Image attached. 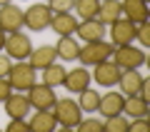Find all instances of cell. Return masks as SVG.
<instances>
[{"instance_id":"10","label":"cell","mask_w":150,"mask_h":132,"mask_svg":"<svg viewBox=\"0 0 150 132\" xmlns=\"http://www.w3.org/2000/svg\"><path fill=\"white\" fill-rule=\"evenodd\" d=\"M93 67H95L93 77H95V82L100 85V87H112V85H118L120 72H123V70H120L115 62H112L110 58L103 60V62H98V65H93Z\"/></svg>"},{"instance_id":"23","label":"cell","mask_w":150,"mask_h":132,"mask_svg":"<svg viewBox=\"0 0 150 132\" xmlns=\"http://www.w3.org/2000/svg\"><path fill=\"white\" fill-rule=\"evenodd\" d=\"M65 72H68V70L63 67V65H55V62H50L48 67L43 70V82L45 85H50V87H60V85H63V80H65Z\"/></svg>"},{"instance_id":"4","label":"cell","mask_w":150,"mask_h":132,"mask_svg":"<svg viewBox=\"0 0 150 132\" xmlns=\"http://www.w3.org/2000/svg\"><path fill=\"white\" fill-rule=\"evenodd\" d=\"M112 50H115V45H112V42L93 40V42H85V48H80V53H78V60H80L85 67H88V65H98V62H103V60L110 58Z\"/></svg>"},{"instance_id":"28","label":"cell","mask_w":150,"mask_h":132,"mask_svg":"<svg viewBox=\"0 0 150 132\" xmlns=\"http://www.w3.org/2000/svg\"><path fill=\"white\" fill-rule=\"evenodd\" d=\"M8 132H30V122H25V117H10Z\"/></svg>"},{"instance_id":"18","label":"cell","mask_w":150,"mask_h":132,"mask_svg":"<svg viewBox=\"0 0 150 132\" xmlns=\"http://www.w3.org/2000/svg\"><path fill=\"white\" fill-rule=\"evenodd\" d=\"M5 112L8 117H25L30 112V102H28V95L18 92V95H8L5 97Z\"/></svg>"},{"instance_id":"27","label":"cell","mask_w":150,"mask_h":132,"mask_svg":"<svg viewBox=\"0 0 150 132\" xmlns=\"http://www.w3.org/2000/svg\"><path fill=\"white\" fill-rule=\"evenodd\" d=\"M135 40H140L143 48L150 45V27H148V22H138V25H135Z\"/></svg>"},{"instance_id":"8","label":"cell","mask_w":150,"mask_h":132,"mask_svg":"<svg viewBox=\"0 0 150 132\" xmlns=\"http://www.w3.org/2000/svg\"><path fill=\"white\" fill-rule=\"evenodd\" d=\"M55 92L50 85H33V87H28V102H30V107H35V110H50V107L55 105Z\"/></svg>"},{"instance_id":"6","label":"cell","mask_w":150,"mask_h":132,"mask_svg":"<svg viewBox=\"0 0 150 132\" xmlns=\"http://www.w3.org/2000/svg\"><path fill=\"white\" fill-rule=\"evenodd\" d=\"M5 55H10L13 60H28L33 50V42H30V35L28 32H8L5 35Z\"/></svg>"},{"instance_id":"3","label":"cell","mask_w":150,"mask_h":132,"mask_svg":"<svg viewBox=\"0 0 150 132\" xmlns=\"http://www.w3.org/2000/svg\"><path fill=\"white\" fill-rule=\"evenodd\" d=\"M112 62L120 70H138L145 65V53H143V48H135L133 42L120 45V48L112 50Z\"/></svg>"},{"instance_id":"26","label":"cell","mask_w":150,"mask_h":132,"mask_svg":"<svg viewBox=\"0 0 150 132\" xmlns=\"http://www.w3.org/2000/svg\"><path fill=\"white\" fill-rule=\"evenodd\" d=\"M128 117L120 112V115H110V117H105V122H103V130H108V132H128Z\"/></svg>"},{"instance_id":"5","label":"cell","mask_w":150,"mask_h":132,"mask_svg":"<svg viewBox=\"0 0 150 132\" xmlns=\"http://www.w3.org/2000/svg\"><path fill=\"white\" fill-rule=\"evenodd\" d=\"M50 20H53V10L48 8V3H35L30 5V10H25V27L33 32L48 30Z\"/></svg>"},{"instance_id":"32","label":"cell","mask_w":150,"mask_h":132,"mask_svg":"<svg viewBox=\"0 0 150 132\" xmlns=\"http://www.w3.org/2000/svg\"><path fill=\"white\" fill-rule=\"evenodd\" d=\"M128 130H130V132H143V130H148V120H145V117H133V122L128 125Z\"/></svg>"},{"instance_id":"2","label":"cell","mask_w":150,"mask_h":132,"mask_svg":"<svg viewBox=\"0 0 150 132\" xmlns=\"http://www.w3.org/2000/svg\"><path fill=\"white\" fill-rule=\"evenodd\" d=\"M35 77H38L35 67H30V62H25V60H15V65L8 72V82L18 92H25L28 87H33L35 85Z\"/></svg>"},{"instance_id":"19","label":"cell","mask_w":150,"mask_h":132,"mask_svg":"<svg viewBox=\"0 0 150 132\" xmlns=\"http://www.w3.org/2000/svg\"><path fill=\"white\" fill-rule=\"evenodd\" d=\"M50 27H53L58 35H73V32L78 30V20H75L70 13H53Z\"/></svg>"},{"instance_id":"34","label":"cell","mask_w":150,"mask_h":132,"mask_svg":"<svg viewBox=\"0 0 150 132\" xmlns=\"http://www.w3.org/2000/svg\"><path fill=\"white\" fill-rule=\"evenodd\" d=\"M5 35H8V32L0 30V53H3V48H5Z\"/></svg>"},{"instance_id":"15","label":"cell","mask_w":150,"mask_h":132,"mask_svg":"<svg viewBox=\"0 0 150 132\" xmlns=\"http://www.w3.org/2000/svg\"><path fill=\"white\" fill-rule=\"evenodd\" d=\"M123 18H128L130 22H148V3L145 0H123Z\"/></svg>"},{"instance_id":"11","label":"cell","mask_w":150,"mask_h":132,"mask_svg":"<svg viewBox=\"0 0 150 132\" xmlns=\"http://www.w3.org/2000/svg\"><path fill=\"white\" fill-rule=\"evenodd\" d=\"M63 87L68 92H83L85 87H90V72L83 67H73L70 72H65V80H63Z\"/></svg>"},{"instance_id":"36","label":"cell","mask_w":150,"mask_h":132,"mask_svg":"<svg viewBox=\"0 0 150 132\" xmlns=\"http://www.w3.org/2000/svg\"><path fill=\"white\" fill-rule=\"evenodd\" d=\"M145 3H148V0H145Z\"/></svg>"},{"instance_id":"24","label":"cell","mask_w":150,"mask_h":132,"mask_svg":"<svg viewBox=\"0 0 150 132\" xmlns=\"http://www.w3.org/2000/svg\"><path fill=\"white\" fill-rule=\"evenodd\" d=\"M98 102H100V92H95V90H90V87H85V90L80 92L78 105H80L83 112H98Z\"/></svg>"},{"instance_id":"14","label":"cell","mask_w":150,"mask_h":132,"mask_svg":"<svg viewBox=\"0 0 150 132\" xmlns=\"http://www.w3.org/2000/svg\"><path fill=\"white\" fill-rule=\"evenodd\" d=\"M78 37L85 42H93V40H103L105 37V25H103L98 18H88V20L78 22Z\"/></svg>"},{"instance_id":"16","label":"cell","mask_w":150,"mask_h":132,"mask_svg":"<svg viewBox=\"0 0 150 132\" xmlns=\"http://www.w3.org/2000/svg\"><path fill=\"white\" fill-rule=\"evenodd\" d=\"M95 18L103 25H110L118 18H123V8H120V0H100V8H98Z\"/></svg>"},{"instance_id":"12","label":"cell","mask_w":150,"mask_h":132,"mask_svg":"<svg viewBox=\"0 0 150 132\" xmlns=\"http://www.w3.org/2000/svg\"><path fill=\"white\" fill-rule=\"evenodd\" d=\"M125 105V95L123 92H105L100 95V102H98V112L103 117H110V115H120Z\"/></svg>"},{"instance_id":"29","label":"cell","mask_w":150,"mask_h":132,"mask_svg":"<svg viewBox=\"0 0 150 132\" xmlns=\"http://www.w3.org/2000/svg\"><path fill=\"white\" fill-rule=\"evenodd\" d=\"M75 0H48V8L53 13H70Z\"/></svg>"},{"instance_id":"31","label":"cell","mask_w":150,"mask_h":132,"mask_svg":"<svg viewBox=\"0 0 150 132\" xmlns=\"http://www.w3.org/2000/svg\"><path fill=\"white\" fill-rule=\"evenodd\" d=\"M10 67H13V58L5 55V53H0V77H8Z\"/></svg>"},{"instance_id":"25","label":"cell","mask_w":150,"mask_h":132,"mask_svg":"<svg viewBox=\"0 0 150 132\" xmlns=\"http://www.w3.org/2000/svg\"><path fill=\"white\" fill-rule=\"evenodd\" d=\"M98 8H100V0H75V3H73V10L78 13L83 20H88V18H95Z\"/></svg>"},{"instance_id":"20","label":"cell","mask_w":150,"mask_h":132,"mask_svg":"<svg viewBox=\"0 0 150 132\" xmlns=\"http://www.w3.org/2000/svg\"><path fill=\"white\" fill-rule=\"evenodd\" d=\"M143 80H145V75H140L138 70H123V72H120V80H118L120 92H123V95H135Z\"/></svg>"},{"instance_id":"9","label":"cell","mask_w":150,"mask_h":132,"mask_svg":"<svg viewBox=\"0 0 150 132\" xmlns=\"http://www.w3.org/2000/svg\"><path fill=\"white\" fill-rule=\"evenodd\" d=\"M133 40H135V22H130L128 18H118L115 22H110V42L115 48L130 45Z\"/></svg>"},{"instance_id":"35","label":"cell","mask_w":150,"mask_h":132,"mask_svg":"<svg viewBox=\"0 0 150 132\" xmlns=\"http://www.w3.org/2000/svg\"><path fill=\"white\" fill-rule=\"evenodd\" d=\"M8 3H13V0H0V8H3V5H8Z\"/></svg>"},{"instance_id":"21","label":"cell","mask_w":150,"mask_h":132,"mask_svg":"<svg viewBox=\"0 0 150 132\" xmlns=\"http://www.w3.org/2000/svg\"><path fill=\"white\" fill-rule=\"evenodd\" d=\"M55 53H58L60 60H78V53H80V45L73 40V35H60L58 45H55Z\"/></svg>"},{"instance_id":"33","label":"cell","mask_w":150,"mask_h":132,"mask_svg":"<svg viewBox=\"0 0 150 132\" xmlns=\"http://www.w3.org/2000/svg\"><path fill=\"white\" fill-rule=\"evenodd\" d=\"M10 82H8V77H0V102H5V97L10 95Z\"/></svg>"},{"instance_id":"30","label":"cell","mask_w":150,"mask_h":132,"mask_svg":"<svg viewBox=\"0 0 150 132\" xmlns=\"http://www.w3.org/2000/svg\"><path fill=\"white\" fill-rule=\"evenodd\" d=\"M80 132H100L103 130V120H80L78 122Z\"/></svg>"},{"instance_id":"13","label":"cell","mask_w":150,"mask_h":132,"mask_svg":"<svg viewBox=\"0 0 150 132\" xmlns=\"http://www.w3.org/2000/svg\"><path fill=\"white\" fill-rule=\"evenodd\" d=\"M58 53H55V45H40V48H33L28 55V62L35 70H45L50 62H55Z\"/></svg>"},{"instance_id":"1","label":"cell","mask_w":150,"mask_h":132,"mask_svg":"<svg viewBox=\"0 0 150 132\" xmlns=\"http://www.w3.org/2000/svg\"><path fill=\"white\" fill-rule=\"evenodd\" d=\"M53 115H55V122H58L60 127H65V130H70V127H78V122L83 120V110H80V105H78L75 100H70V97L55 100V105H53Z\"/></svg>"},{"instance_id":"7","label":"cell","mask_w":150,"mask_h":132,"mask_svg":"<svg viewBox=\"0 0 150 132\" xmlns=\"http://www.w3.org/2000/svg\"><path fill=\"white\" fill-rule=\"evenodd\" d=\"M23 27H25V10H20L13 3L0 8V30L3 32H18Z\"/></svg>"},{"instance_id":"17","label":"cell","mask_w":150,"mask_h":132,"mask_svg":"<svg viewBox=\"0 0 150 132\" xmlns=\"http://www.w3.org/2000/svg\"><path fill=\"white\" fill-rule=\"evenodd\" d=\"M55 127H58V122H55L53 107H50V110H38L35 115L30 117V130L33 132H53Z\"/></svg>"},{"instance_id":"22","label":"cell","mask_w":150,"mask_h":132,"mask_svg":"<svg viewBox=\"0 0 150 132\" xmlns=\"http://www.w3.org/2000/svg\"><path fill=\"white\" fill-rule=\"evenodd\" d=\"M123 115L133 117H148V100H140L138 95H125V105H123Z\"/></svg>"}]
</instances>
